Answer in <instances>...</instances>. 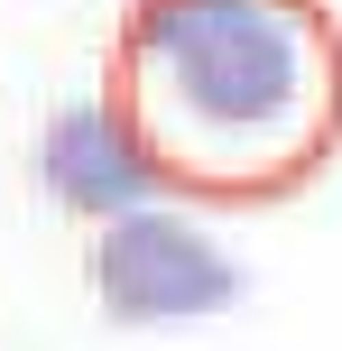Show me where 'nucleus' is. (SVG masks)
Returning <instances> with one entry per match:
<instances>
[{
    "instance_id": "2",
    "label": "nucleus",
    "mask_w": 342,
    "mask_h": 351,
    "mask_svg": "<svg viewBox=\"0 0 342 351\" xmlns=\"http://www.w3.org/2000/svg\"><path fill=\"white\" fill-rule=\"evenodd\" d=\"M93 296L111 324H185V315H222L241 296V268L185 213H121L93 241Z\"/></svg>"
},
{
    "instance_id": "3",
    "label": "nucleus",
    "mask_w": 342,
    "mask_h": 351,
    "mask_svg": "<svg viewBox=\"0 0 342 351\" xmlns=\"http://www.w3.org/2000/svg\"><path fill=\"white\" fill-rule=\"evenodd\" d=\"M37 167H47L56 204L102 213V222L139 213V194L158 185V176H148V158L130 148V130L111 121V111H56V121H47V148H37Z\"/></svg>"
},
{
    "instance_id": "1",
    "label": "nucleus",
    "mask_w": 342,
    "mask_h": 351,
    "mask_svg": "<svg viewBox=\"0 0 342 351\" xmlns=\"http://www.w3.org/2000/svg\"><path fill=\"white\" fill-rule=\"evenodd\" d=\"M111 121L204 204H278L342 139V19L324 0H130Z\"/></svg>"
}]
</instances>
